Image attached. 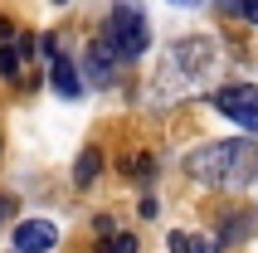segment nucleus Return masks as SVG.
I'll use <instances>...</instances> for the list:
<instances>
[{"label": "nucleus", "instance_id": "16", "mask_svg": "<svg viewBox=\"0 0 258 253\" xmlns=\"http://www.w3.org/2000/svg\"><path fill=\"white\" fill-rule=\"evenodd\" d=\"M15 34H20V29H15V25H10V20H5V15H0V49H5V44H10V39H15Z\"/></svg>", "mask_w": 258, "mask_h": 253}, {"label": "nucleus", "instance_id": "8", "mask_svg": "<svg viewBox=\"0 0 258 253\" xmlns=\"http://www.w3.org/2000/svg\"><path fill=\"white\" fill-rule=\"evenodd\" d=\"M39 39H29V34H15L5 49H0V78H20V64L29 58V49H34Z\"/></svg>", "mask_w": 258, "mask_h": 253}, {"label": "nucleus", "instance_id": "1", "mask_svg": "<svg viewBox=\"0 0 258 253\" xmlns=\"http://www.w3.org/2000/svg\"><path fill=\"white\" fill-rule=\"evenodd\" d=\"M215 39L210 34H185V39H175L166 54H161V69H156V88H151V98L156 102H171V98H190V93H200L205 78L215 73Z\"/></svg>", "mask_w": 258, "mask_h": 253}, {"label": "nucleus", "instance_id": "3", "mask_svg": "<svg viewBox=\"0 0 258 253\" xmlns=\"http://www.w3.org/2000/svg\"><path fill=\"white\" fill-rule=\"evenodd\" d=\"M112 49L122 58H142L151 49V25H146V15L137 0H112V10H107V29H102Z\"/></svg>", "mask_w": 258, "mask_h": 253}, {"label": "nucleus", "instance_id": "14", "mask_svg": "<svg viewBox=\"0 0 258 253\" xmlns=\"http://www.w3.org/2000/svg\"><path fill=\"white\" fill-rule=\"evenodd\" d=\"M93 234H98V243L112 239V234H117V229H112V214H98V219H93Z\"/></svg>", "mask_w": 258, "mask_h": 253}, {"label": "nucleus", "instance_id": "9", "mask_svg": "<svg viewBox=\"0 0 258 253\" xmlns=\"http://www.w3.org/2000/svg\"><path fill=\"white\" fill-rule=\"evenodd\" d=\"M166 248L171 253H219V239H195V234H166Z\"/></svg>", "mask_w": 258, "mask_h": 253}, {"label": "nucleus", "instance_id": "6", "mask_svg": "<svg viewBox=\"0 0 258 253\" xmlns=\"http://www.w3.org/2000/svg\"><path fill=\"white\" fill-rule=\"evenodd\" d=\"M58 243V229L49 219H25L15 229V253H49Z\"/></svg>", "mask_w": 258, "mask_h": 253}, {"label": "nucleus", "instance_id": "2", "mask_svg": "<svg viewBox=\"0 0 258 253\" xmlns=\"http://www.w3.org/2000/svg\"><path fill=\"white\" fill-rule=\"evenodd\" d=\"M253 166H258L253 141H210V146L185 156V175L205 190H234L253 175Z\"/></svg>", "mask_w": 258, "mask_h": 253}, {"label": "nucleus", "instance_id": "15", "mask_svg": "<svg viewBox=\"0 0 258 253\" xmlns=\"http://www.w3.org/2000/svg\"><path fill=\"white\" fill-rule=\"evenodd\" d=\"M239 15H244L248 25H258V0H239Z\"/></svg>", "mask_w": 258, "mask_h": 253}, {"label": "nucleus", "instance_id": "19", "mask_svg": "<svg viewBox=\"0 0 258 253\" xmlns=\"http://www.w3.org/2000/svg\"><path fill=\"white\" fill-rule=\"evenodd\" d=\"M54 5H69V0H54Z\"/></svg>", "mask_w": 258, "mask_h": 253}, {"label": "nucleus", "instance_id": "10", "mask_svg": "<svg viewBox=\"0 0 258 253\" xmlns=\"http://www.w3.org/2000/svg\"><path fill=\"white\" fill-rule=\"evenodd\" d=\"M98 170H102V151H98V146H83L78 166H73V180H78V185H93V180H98Z\"/></svg>", "mask_w": 258, "mask_h": 253}, {"label": "nucleus", "instance_id": "12", "mask_svg": "<svg viewBox=\"0 0 258 253\" xmlns=\"http://www.w3.org/2000/svg\"><path fill=\"white\" fill-rule=\"evenodd\" d=\"M102 253H137V234H132V229H122V234H112V239L102 243Z\"/></svg>", "mask_w": 258, "mask_h": 253}, {"label": "nucleus", "instance_id": "11", "mask_svg": "<svg viewBox=\"0 0 258 253\" xmlns=\"http://www.w3.org/2000/svg\"><path fill=\"white\" fill-rule=\"evenodd\" d=\"M248 224H253L248 214H229V219L219 224V234H215V239H219V243H239V239L248 234Z\"/></svg>", "mask_w": 258, "mask_h": 253}, {"label": "nucleus", "instance_id": "13", "mask_svg": "<svg viewBox=\"0 0 258 253\" xmlns=\"http://www.w3.org/2000/svg\"><path fill=\"white\" fill-rule=\"evenodd\" d=\"M122 170H127V175H151V170H156V161H151V156H127V161H122Z\"/></svg>", "mask_w": 258, "mask_h": 253}, {"label": "nucleus", "instance_id": "7", "mask_svg": "<svg viewBox=\"0 0 258 253\" xmlns=\"http://www.w3.org/2000/svg\"><path fill=\"white\" fill-rule=\"evenodd\" d=\"M49 83H54V93H58V98H83V78H78V69H73L63 54L49 64Z\"/></svg>", "mask_w": 258, "mask_h": 253}, {"label": "nucleus", "instance_id": "17", "mask_svg": "<svg viewBox=\"0 0 258 253\" xmlns=\"http://www.w3.org/2000/svg\"><path fill=\"white\" fill-rule=\"evenodd\" d=\"M10 210H15V200H10V195H0V219H5Z\"/></svg>", "mask_w": 258, "mask_h": 253}, {"label": "nucleus", "instance_id": "4", "mask_svg": "<svg viewBox=\"0 0 258 253\" xmlns=\"http://www.w3.org/2000/svg\"><path fill=\"white\" fill-rule=\"evenodd\" d=\"M215 112H224L229 122L258 132V88H253V83H229V88H219V93H215Z\"/></svg>", "mask_w": 258, "mask_h": 253}, {"label": "nucleus", "instance_id": "5", "mask_svg": "<svg viewBox=\"0 0 258 253\" xmlns=\"http://www.w3.org/2000/svg\"><path fill=\"white\" fill-rule=\"evenodd\" d=\"M117 49L107 34H98V39L88 44V54H83V73H88V83H98V88H112L117 83Z\"/></svg>", "mask_w": 258, "mask_h": 253}, {"label": "nucleus", "instance_id": "18", "mask_svg": "<svg viewBox=\"0 0 258 253\" xmlns=\"http://www.w3.org/2000/svg\"><path fill=\"white\" fill-rule=\"evenodd\" d=\"M171 5H180V10H195V5H200V0H171Z\"/></svg>", "mask_w": 258, "mask_h": 253}]
</instances>
